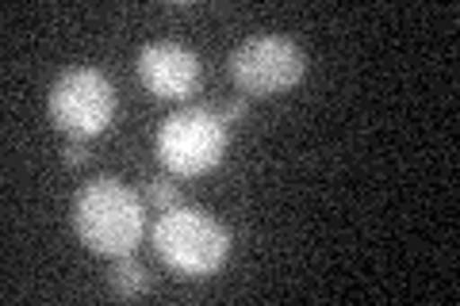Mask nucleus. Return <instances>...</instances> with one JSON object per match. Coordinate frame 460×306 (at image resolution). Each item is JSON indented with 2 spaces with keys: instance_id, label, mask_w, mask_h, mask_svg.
Instances as JSON below:
<instances>
[{
  "instance_id": "obj_1",
  "label": "nucleus",
  "mask_w": 460,
  "mask_h": 306,
  "mask_svg": "<svg viewBox=\"0 0 460 306\" xmlns=\"http://www.w3.org/2000/svg\"><path fill=\"white\" fill-rule=\"evenodd\" d=\"M74 230L96 257H127L146 234V214L131 188L96 177L74 199Z\"/></svg>"
},
{
  "instance_id": "obj_2",
  "label": "nucleus",
  "mask_w": 460,
  "mask_h": 306,
  "mask_svg": "<svg viewBox=\"0 0 460 306\" xmlns=\"http://www.w3.org/2000/svg\"><path fill=\"white\" fill-rule=\"evenodd\" d=\"M150 238L157 260L184 280H204V275L219 272L230 257V234L219 218L199 207H181V203L162 211Z\"/></svg>"
},
{
  "instance_id": "obj_3",
  "label": "nucleus",
  "mask_w": 460,
  "mask_h": 306,
  "mask_svg": "<svg viewBox=\"0 0 460 306\" xmlns=\"http://www.w3.org/2000/svg\"><path fill=\"white\" fill-rule=\"evenodd\" d=\"M115 104H119L115 100V84L100 69H89V66L66 69L47 96L50 123L66 138H81V142L104 135L115 119Z\"/></svg>"
},
{
  "instance_id": "obj_4",
  "label": "nucleus",
  "mask_w": 460,
  "mask_h": 306,
  "mask_svg": "<svg viewBox=\"0 0 460 306\" xmlns=\"http://www.w3.org/2000/svg\"><path fill=\"white\" fill-rule=\"evenodd\" d=\"M226 153V123L211 108H181L157 130V162L177 177L211 172Z\"/></svg>"
},
{
  "instance_id": "obj_5",
  "label": "nucleus",
  "mask_w": 460,
  "mask_h": 306,
  "mask_svg": "<svg viewBox=\"0 0 460 306\" xmlns=\"http://www.w3.org/2000/svg\"><path fill=\"white\" fill-rule=\"evenodd\" d=\"M307 73V54L284 35H253L230 54V81L246 96H280Z\"/></svg>"
},
{
  "instance_id": "obj_6",
  "label": "nucleus",
  "mask_w": 460,
  "mask_h": 306,
  "mask_svg": "<svg viewBox=\"0 0 460 306\" xmlns=\"http://www.w3.org/2000/svg\"><path fill=\"white\" fill-rule=\"evenodd\" d=\"M138 81L157 100H189L199 84V62L181 42L157 39L138 50Z\"/></svg>"
},
{
  "instance_id": "obj_7",
  "label": "nucleus",
  "mask_w": 460,
  "mask_h": 306,
  "mask_svg": "<svg viewBox=\"0 0 460 306\" xmlns=\"http://www.w3.org/2000/svg\"><path fill=\"white\" fill-rule=\"evenodd\" d=\"M111 291L119 299H138L150 291V272L138 265V260L127 253V257H115V268H111Z\"/></svg>"
},
{
  "instance_id": "obj_8",
  "label": "nucleus",
  "mask_w": 460,
  "mask_h": 306,
  "mask_svg": "<svg viewBox=\"0 0 460 306\" xmlns=\"http://www.w3.org/2000/svg\"><path fill=\"white\" fill-rule=\"evenodd\" d=\"M146 199H150V207H157V211H169V207H177L181 203L177 184H169V177H150L146 180Z\"/></svg>"
},
{
  "instance_id": "obj_9",
  "label": "nucleus",
  "mask_w": 460,
  "mask_h": 306,
  "mask_svg": "<svg viewBox=\"0 0 460 306\" xmlns=\"http://www.w3.org/2000/svg\"><path fill=\"white\" fill-rule=\"evenodd\" d=\"M62 162H66L69 169L89 162V150H84V142H81V138H69V142H66V150H62Z\"/></svg>"
},
{
  "instance_id": "obj_10",
  "label": "nucleus",
  "mask_w": 460,
  "mask_h": 306,
  "mask_svg": "<svg viewBox=\"0 0 460 306\" xmlns=\"http://www.w3.org/2000/svg\"><path fill=\"white\" fill-rule=\"evenodd\" d=\"M246 111H250L246 100H230V104L219 111V119H223V123H238V119H246Z\"/></svg>"
}]
</instances>
